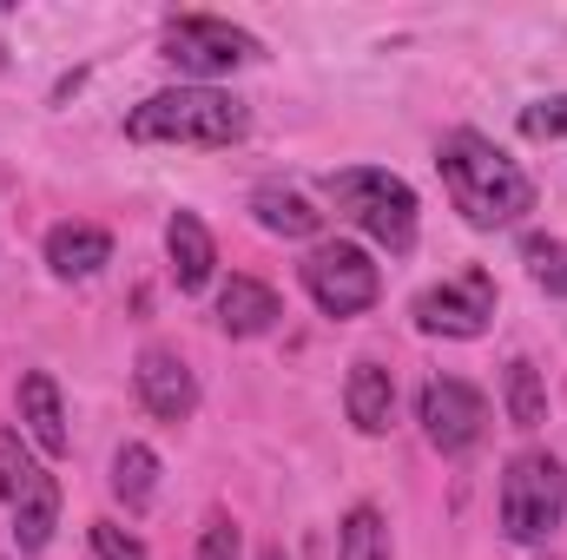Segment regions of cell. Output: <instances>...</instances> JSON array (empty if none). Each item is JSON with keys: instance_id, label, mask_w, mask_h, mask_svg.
Returning a JSON list of instances; mask_svg holds the SVG:
<instances>
[{"instance_id": "22", "label": "cell", "mask_w": 567, "mask_h": 560, "mask_svg": "<svg viewBox=\"0 0 567 560\" xmlns=\"http://www.w3.org/2000/svg\"><path fill=\"white\" fill-rule=\"evenodd\" d=\"M522 139H567V93L522 106Z\"/></svg>"}, {"instance_id": "24", "label": "cell", "mask_w": 567, "mask_h": 560, "mask_svg": "<svg viewBox=\"0 0 567 560\" xmlns=\"http://www.w3.org/2000/svg\"><path fill=\"white\" fill-rule=\"evenodd\" d=\"M93 554L100 560H145V548H140V535H126L113 521H93Z\"/></svg>"}, {"instance_id": "4", "label": "cell", "mask_w": 567, "mask_h": 560, "mask_svg": "<svg viewBox=\"0 0 567 560\" xmlns=\"http://www.w3.org/2000/svg\"><path fill=\"white\" fill-rule=\"evenodd\" d=\"M561 515H567V468L542 448H522L502 475V535L535 548L561 528Z\"/></svg>"}, {"instance_id": "16", "label": "cell", "mask_w": 567, "mask_h": 560, "mask_svg": "<svg viewBox=\"0 0 567 560\" xmlns=\"http://www.w3.org/2000/svg\"><path fill=\"white\" fill-rule=\"evenodd\" d=\"M251 218L265 225V231H278V238H317V225H323V211H310L297 191H284V185H258L251 191Z\"/></svg>"}, {"instance_id": "3", "label": "cell", "mask_w": 567, "mask_h": 560, "mask_svg": "<svg viewBox=\"0 0 567 560\" xmlns=\"http://www.w3.org/2000/svg\"><path fill=\"white\" fill-rule=\"evenodd\" d=\"M323 198L337 205V218H350L357 231H370L383 251H410L416 245V191L377 165H350L323 178Z\"/></svg>"}, {"instance_id": "9", "label": "cell", "mask_w": 567, "mask_h": 560, "mask_svg": "<svg viewBox=\"0 0 567 560\" xmlns=\"http://www.w3.org/2000/svg\"><path fill=\"white\" fill-rule=\"evenodd\" d=\"M133 383H140V403L158 422H192V409H198V383H192V370L172 350H140Z\"/></svg>"}, {"instance_id": "10", "label": "cell", "mask_w": 567, "mask_h": 560, "mask_svg": "<svg viewBox=\"0 0 567 560\" xmlns=\"http://www.w3.org/2000/svg\"><path fill=\"white\" fill-rule=\"evenodd\" d=\"M165 258H172L178 290H205V283H212V271H218V245H212V231H205L198 211H172V218H165Z\"/></svg>"}, {"instance_id": "18", "label": "cell", "mask_w": 567, "mask_h": 560, "mask_svg": "<svg viewBox=\"0 0 567 560\" xmlns=\"http://www.w3.org/2000/svg\"><path fill=\"white\" fill-rule=\"evenodd\" d=\"M152 488H158V455H152L145 442H126V448L113 455V495H120L126 508H145Z\"/></svg>"}, {"instance_id": "2", "label": "cell", "mask_w": 567, "mask_h": 560, "mask_svg": "<svg viewBox=\"0 0 567 560\" xmlns=\"http://www.w3.org/2000/svg\"><path fill=\"white\" fill-rule=\"evenodd\" d=\"M245 133H251V106L218 93V86L152 93L126 120V139H140V145H238Z\"/></svg>"}, {"instance_id": "13", "label": "cell", "mask_w": 567, "mask_h": 560, "mask_svg": "<svg viewBox=\"0 0 567 560\" xmlns=\"http://www.w3.org/2000/svg\"><path fill=\"white\" fill-rule=\"evenodd\" d=\"M47 265H53V278H93L100 265H113V238L100 225H53Z\"/></svg>"}, {"instance_id": "5", "label": "cell", "mask_w": 567, "mask_h": 560, "mask_svg": "<svg viewBox=\"0 0 567 560\" xmlns=\"http://www.w3.org/2000/svg\"><path fill=\"white\" fill-rule=\"evenodd\" d=\"M165 60L192 80H218V73H238L245 60H258V40L231 20H212V13H178L165 27Z\"/></svg>"}, {"instance_id": "23", "label": "cell", "mask_w": 567, "mask_h": 560, "mask_svg": "<svg viewBox=\"0 0 567 560\" xmlns=\"http://www.w3.org/2000/svg\"><path fill=\"white\" fill-rule=\"evenodd\" d=\"M198 560H245V541H238V521H231V515H212V521H205Z\"/></svg>"}, {"instance_id": "12", "label": "cell", "mask_w": 567, "mask_h": 560, "mask_svg": "<svg viewBox=\"0 0 567 560\" xmlns=\"http://www.w3.org/2000/svg\"><path fill=\"white\" fill-rule=\"evenodd\" d=\"M20 422H27L33 448H47V455H66V448H73L66 409H60V383H53L47 370H27V376H20Z\"/></svg>"}, {"instance_id": "15", "label": "cell", "mask_w": 567, "mask_h": 560, "mask_svg": "<svg viewBox=\"0 0 567 560\" xmlns=\"http://www.w3.org/2000/svg\"><path fill=\"white\" fill-rule=\"evenodd\" d=\"M343 409H350V422H357L363 435H383L390 416H396V376H390L383 363H357L350 383H343Z\"/></svg>"}, {"instance_id": "21", "label": "cell", "mask_w": 567, "mask_h": 560, "mask_svg": "<svg viewBox=\"0 0 567 560\" xmlns=\"http://www.w3.org/2000/svg\"><path fill=\"white\" fill-rule=\"evenodd\" d=\"M528 265H535V283L548 297H567V245L555 238H528Z\"/></svg>"}, {"instance_id": "25", "label": "cell", "mask_w": 567, "mask_h": 560, "mask_svg": "<svg viewBox=\"0 0 567 560\" xmlns=\"http://www.w3.org/2000/svg\"><path fill=\"white\" fill-rule=\"evenodd\" d=\"M258 560H290V554H284V548H265V554H258Z\"/></svg>"}, {"instance_id": "8", "label": "cell", "mask_w": 567, "mask_h": 560, "mask_svg": "<svg viewBox=\"0 0 567 560\" xmlns=\"http://www.w3.org/2000/svg\"><path fill=\"white\" fill-rule=\"evenodd\" d=\"M416 416H423V435L442 455H468V448L482 442V428H488V403H482V390H468L462 376H435V383H423Z\"/></svg>"}, {"instance_id": "1", "label": "cell", "mask_w": 567, "mask_h": 560, "mask_svg": "<svg viewBox=\"0 0 567 560\" xmlns=\"http://www.w3.org/2000/svg\"><path fill=\"white\" fill-rule=\"evenodd\" d=\"M435 165H442V185H449L455 211L475 231L522 225V211H535V178L482 133H449L435 145Z\"/></svg>"}, {"instance_id": "19", "label": "cell", "mask_w": 567, "mask_h": 560, "mask_svg": "<svg viewBox=\"0 0 567 560\" xmlns=\"http://www.w3.org/2000/svg\"><path fill=\"white\" fill-rule=\"evenodd\" d=\"M337 560H390V528L377 508H350L337 528Z\"/></svg>"}, {"instance_id": "7", "label": "cell", "mask_w": 567, "mask_h": 560, "mask_svg": "<svg viewBox=\"0 0 567 560\" xmlns=\"http://www.w3.org/2000/svg\"><path fill=\"white\" fill-rule=\"evenodd\" d=\"M495 323V278L488 271H462L455 283H435L416 297V330L423 336H455V343H468V336H482Z\"/></svg>"}, {"instance_id": "11", "label": "cell", "mask_w": 567, "mask_h": 560, "mask_svg": "<svg viewBox=\"0 0 567 560\" xmlns=\"http://www.w3.org/2000/svg\"><path fill=\"white\" fill-rule=\"evenodd\" d=\"M278 317H284V303L271 283L231 278L218 290V330L225 336H265V330H278Z\"/></svg>"}, {"instance_id": "6", "label": "cell", "mask_w": 567, "mask_h": 560, "mask_svg": "<svg viewBox=\"0 0 567 560\" xmlns=\"http://www.w3.org/2000/svg\"><path fill=\"white\" fill-rule=\"evenodd\" d=\"M303 290L317 297V310L357 317V310H370V303L383 297V271H377L370 251H357V245H317V251L303 258Z\"/></svg>"}, {"instance_id": "14", "label": "cell", "mask_w": 567, "mask_h": 560, "mask_svg": "<svg viewBox=\"0 0 567 560\" xmlns=\"http://www.w3.org/2000/svg\"><path fill=\"white\" fill-rule=\"evenodd\" d=\"M53 528H60V481L40 468V475L20 488V501H13V548H20V554H40V548L53 541Z\"/></svg>"}, {"instance_id": "17", "label": "cell", "mask_w": 567, "mask_h": 560, "mask_svg": "<svg viewBox=\"0 0 567 560\" xmlns=\"http://www.w3.org/2000/svg\"><path fill=\"white\" fill-rule=\"evenodd\" d=\"M502 409L515 428H542L548 422V390H542V370L528 363V356H515L508 370H502Z\"/></svg>"}, {"instance_id": "20", "label": "cell", "mask_w": 567, "mask_h": 560, "mask_svg": "<svg viewBox=\"0 0 567 560\" xmlns=\"http://www.w3.org/2000/svg\"><path fill=\"white\" fill-rule=\"evenodd\" d=\"M33 475H40V468H33V455H27L20 428H0V501H20V488H27Z\"/></svg>"}]
</instances>
